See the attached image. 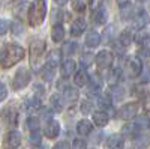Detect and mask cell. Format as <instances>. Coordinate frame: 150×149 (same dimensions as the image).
<instances>
[{"label": "cell", "instance_id": "484cf974", "mask_svg": "<svg viewBox=\"0 0 150 149\" xmlns=\"http://www.w3.org/2000/svg\"><path fill=\"white\" fill-rule=\"evenodd\" d=\"M50 101H51V106H53V108L57 111V113L63 110V101H62L60 95H53L51 98H50Z\"/></svg>", "mask_w": 150, "mask_h": 149}, {"label": "cell", "instance_id": "c3c4849f", "mask_svg": "<svg viewBox=\"0 0 150 149\" xmlns=\"http://www.w3.org/2000/svg\"><path fill=\"white\" fill-rule=\"evenodd\" d=\"M140 2H144V0H140Z\"/></svg>", "mask_w": 150, "mask_h": 149}, {"label": "cell", "instance_id": "ac0fdd59", "mask_svg": "<svg viewBox=\"0 0 150 149\" xmlns=\"http://www.w3.org/2000/svg\"><path fill=\"white\" fill-rule=\"evenodd\" d=\"M56 76V63H48L47 62V65L42 71V78L45 81H51Z\"/></svg>", "mask_w": 150, "mask_h": 149}, {"label": "cell", "instance_id": "60d3db41", "mask_svg": "<svg viewBox=\"0 0 150 149\" xmlns=\"http://www.w3.org/2000/svg\"><path fill=\"white\" fill-rule=\"evenodd\" d=\"M8 32V23L0 18V35H5Z\"/></svg>", "mask_w": 150, "mask_h": 149}, {"label": "cell", "instance_id": "3957f363", "mask_svg": "<svg viewBox=\"0 0 150 149\" xmlns=\"http://www.w3.org/2000/svg\"><path fill=\"white\" fill-rule=\"evenodd\" d=\"M44 51H45V41L36 39L30 44V63L35 69L41 66L44 59Z\"/></svg>", "mask_w": 150, "mask_h": 149}, {"label": "cell", "instance_id": "7bdbcfd3", "mask_svg": "<svg viewBox=\"0 0 150 149\" xmlns=\"http://www.w3.org/2000/svg\"><path fill=\"white\" fill-rule=\"evenodd\" d=\"M89 3H90V8L95 11V9H98V8H101L102 0H89Z\"/></svg>", "mask_w": 150, "mask_h": 149}, {"label": "cell", "instance_id": "bcb514c9", "mask_svg": "<svg viewBox=\"0 0 150 149\" xmlns=\"http://www.w3.org/2000/svg\"><path fill=\"white\" fill-rule=\"evenodd\" d=\"M129 3V0H119V5L123 6V5H128Z\"/></svg>", "mask_w": 150, "mask_h": 149}, {"label": "cell", "instance_id": "8d00e7d4", "mask_svg": "<svg viewBox=\"0 0 150 149\" xmlns=\"http://www.w3.org/2000/svg\"><path fill=\"white\" fill-rule=\"evenodd\" d=\"M72 6L75 11H84L86 3H84V0H72Z\"/></svg>", "mask_w": 150, "mask_h": 149}, {"label": "cell", "instance_id": "52a82bcc", "mask_svg": "<svg viewBox=\"0 0 150 149\" xmlns=\"http://www.w3.org/2000/svg\"><path fill=\"white\" fill-rule=\"evenodd\" d=\"M138 110H140V106L137 103H128V104L122 106V108L119 110V115L123 119H134L137 113H138Z\"/></svg>", "mask_w": 150, "mask_h": 149}, {"label": "cell", "instance_id": "44dd1931", "mask_svg": "<svg viewBox=\"0 0 150 149\" xmlns=\"http://www.w3.org/2000/svg\"><path fill=\"white\" fill-rule=\"evenodd\" d=\"M51 38L54 42H60L62 39L65 38V29L60 26V24H56V26L53 27L51 30Z\"/></svg>", "mask_w": 150, "mask_h": 149}, {"label": "cell", "instance_id": "74e56055", "mask_svg": "<svg viewBox=\"0 0 150 149\" xmlns=\"http://www.w3.org/2000/svg\"><path fill=\"white\" fill-rule=\"evenodd\" d=\"M92 108H93V104H92V103H89V101H84V103L81 104V111H83L84 115L92 113Z\"/></svg>", "mask_w": 150, "mask_h": 149}, {"label": "cell", "instance_id": "8992f818", "mask_svg": "<svg viewBox=\"0 0 150 149\" xmlns=\"http://www.w3.org/2000/svg\"><path fill=\"white\" fill-rule=\"evenodd\" d=\"M112 62H114V56L108 50H102L96 54V65L101 69H108L112 65Z\"/></svg>", "mask_w": 150, "mask_h": 149}, {"label": "cell", "instance_id": "f35d334b", "mask_svg": "<svg viewBox=\"0 0 150 149\" xmlns=\"http://www.w3.org/2000/svg\"><path fill=\"white\" fill-rule=\"evenodd\" d=\"M12 30H14V33H21L23 32V24L18 23V21H14V24H12Z\"/></svg>", "mask_w": 150, "mask_h": 149}, {"label": "cell", "instance_id": "7a4b0ae2", "mask_svg": "<svg viewBox=\"0 0 150 149\" xmlns=\"http://www.w3.org/2000/svg\"><path fill=\"white\" fill-rule=\"evenodd\" d=\"M47 14V0H35L29 8V24L32 27H38L44 23Z\"/></svg>", "mask_w": 150, "mask_h": 149}, {"label": "cell", "instance_id": "f6af8a7d", "mask_svg": "<svg viewBox=\"0 0 150 149\" xmlns=\"http://www.w3.org/2000/svg\"><path fill=\"white\" fill-rule=\"evenodd\" d=\"M54 2H56L59 6H63V5H66V3H68V0H54Z\"/></svg>", "mask_w": 150, "mask_h": 149}, {"label": "cell", "instance_id": "2e32d148", "mask_svg": "<svg viewBox=\"0 0 150 149\" xmlns=\"http://www.w3.org/2000/svg\"><path fill=\"white\" fill-rule=\"evenodd\" d=\"M77 133L80 135H87L92 133V122L87 120V119H83L77 123Z\"/></svg>", "mask_w": 150, "mask_h": 149}, {"label": "cell", "instance_id": "d4e9b609", "mask_svg": "<svg viewBox=\"0 0 150 149\" xmlns=\"http://www.w3.org/2000/svg\"><path fill=\"white\" fill-rule=\"evenodd\" d=\"M95 21L98 23V24H105V21H107V11L104 9V8H98V9H95Z\"/></svg>", "mask_w": 150, "mask_h": 149}, {"label": "cell", "instance_id": "ab89813d", "mask_svg": "<svg viewBox=\"0 0 150 149\" xmlns=\"http://www.w3.org/2000/svg\"><path fill=\"white\" fill-rule=\"evenodd\" d=\"M8 95V89H6V86L3 83H0V101H3V99L6 98Z\"/></svg>", "mask_w": 150, "mask_h": 149}, {"label": "cell", "instance_id": "ba28073f", "mask_svg": "<svg viewBox=\"0 0 150 149\" xmlns=\"http://www.w3.org/2000/svg\"><path fill=\"white\" fill-rule=\"evenodd\" d=\"M20 145H21V135L17 131H11L6 135L5 142H3V148L5 149H17Z\"/></svg>", "mask_w": 150, "mask_h": 149}, {"label": "cell", "instance_id": "d590c367", "mask_svg": "<svg viewBox=\"0 0 150 149\" xmlns=\"http://www.w3.org/2000/svg\"><path fill=\"white\" fill-rule=\"evenodd\" d=\"M72 149H87V145H86L84 140L77 139V140H74V143H72Z\"/></svg>", "mask_w": 150, "mask_h": 149}, {"label": "cell", "instance_id": "30bf717a", "mask_svg": "<svg viewBox=\"0 0 150 149\" xmlns=\"http://www.w3.org/2000/svg\"><path fill=\"white\" fill-rule=\"evenodd\" d=\"M105 146H107L108 149H123L125 140H123L122 135L112 134V135H110V137L105 140Z\"/></svg>", "mask_w": 150, "mask_h": 149}, {"label": "cell", "instance_id": "603a6c76", "mask_svg": "<svg viewBox=\"0 0 150 149\" xmlns=\"http://www.w3.org/2000/svg\"><path fill=\"white\" fill-rule=\"evenodd\" d=\"M120 77H122V69H120V68H114V69L110 72V76H108V83H110V86H116V84L119 83Z\"/></svg>", "mask_w": 150, "mask_h": 149}, {"label": "cell", "instance_id": "9a60e30c", "mask_svg": "<svg viewBox=\"0 0 150 149\" xmlns=\"http://www.w3.org/2000/svg\"><path fill=\"white\" fill-rule=\"evenodd\" d=\"M99 44H101V35H99L98 32H95V30L89 32V35L86 36V45L95 48V47H98Z\"/></svg>", "mask_w": 150, "mask_h": 149}, {"label": "cell", "instance_id": "ee69618b", "mask_svg": "<svg viewBox=\"0 0 150 149\" xmlns=\"http://www.w3.org/2000/svg\"><path fill=\"white\" fill-rule=\"evenodd\" d=\"M53 149H69V143L68 142H59V143H56V146Z\"/></svg>", "mask_w": 150, "mask_h": 149}, {"label": "cell", "instance_id": "f546056e", "mask_svg": "<svg viewBox=\"0 0 150 149\" xmlns=\"http://www.w3.org/2000/svg\"><path fill=\"white\" fill-rule=\"evenodd\" d=\"M30 145H33V146H39L41 145V133L38 130L30 133Z\"/></svg>", "mask_w": 150, "mask_h": 149}, {"label": "cell", "instance_id": "7dc6e473", "mask_svg": "<svg viewBox=\"0 0 150 149\" xmlns=\"http://www.w3.org/2000/svg\"><path fill=\"white\" fill-rule=\"evenodd\" d=\"M39 149H45V148H39Z\"/></svg>", "mask_w": 150, "mask_h": 149}, {"label": "cell", "instance_id": "ffe728a7", "mask_svg": "<svg viewBox=\"0 0 150 149\" xmlns=\"http://www.w3.org/2000/svg\"><path fill=\"white\" fill-rule=\"evenodd\" d=\"M134 145L135 148H138V149H146L149 146V137H147V134H137L135 137H134Z\"/></svg>", "mask_w": 150, "mask_h": 149}, {"label": "cell", "instance_id": "4316f807", "mask_svg": "<svg viewBox=\"0 0 150 149\" xmlns=\"http://www.w3.org/2000/svg\"><path fill=\"white\" fill-rule=\"evenodd\" d=\"M120 12H122V18L123 20H129L134 15V8H132L131 3L123 5V6H120Z\"/></svg>", "mask_w": 150, "mask_h": 149}, {"label": "cell", "instance_id": "277c9868", "mask_svg": "<svg viewBox=\"0 0 150 149\" xmlns=\"http://www.w3.org/2000/svg\"><path fill=\"white\" fill-rule=\"evenodd\" d=\"M30 78H32V72L27 68H20L15 74L14 80H12V89H15V91L24 89L30 83Z\"/></svg>", "mask_w": 150, "mask_h": 149}, {"label": "cell", "instance_id": "9c48e42d", "mask_svg": "<svg viewBox=\"0 0 150 149\" xmlns=\"http://www.w3.org/2000/svg\"><path fill=\"white\" fill-rule=\"evenodd\" d=\"M60 133V123L57 120H50L44 127V134L48 139H56Z\"/></svg>", "mask_w": 150, "mask_h": 149}, {"label": "cell", "instance_id": "836d02e7", "mask_svg": "<svg viewBox=\"0 0 150 149\" xmlns=\"http://www.w3.org/2000/svg\"><path fill=\"white\" fill-rule=\"evenodd\" d=\"M27 128H30V130H33V131L39 128V122H38L36 118H29V119H27Z\"/></svg>", "mask_w": 150, "mask_h": 149}, {"label": "cell", "instance_id": "5b68a950", "mask_svg": "<svg viewBox=\"0 0 150 149\" xmlns=\"http://www.w3.org/2000/svg\"><path fill=\"white\" fill-rule=\"evenodd\" d=\"M126 69H128V76L135 78L143 72V62L138 56H131L126 62Z\"/></svg>", "mask_w": 150, "mask_h": 149}, {"label": "cell", "instance_id": "83f0119b", "mask_svg": "<svg viewBox=\"0 0 150 149\" xmlns=\"http://www.w3.org/2000/svg\"><path fill=\"white\" fill-rule=\"evenodd\" d=\"M26 103H27L26 107H27L29 110H38V108H41V101H39V98H36V96L29 98Z\"/></svg>", "mask_w": 150, "mask_h": 149}, {"label": "cell", "instance_id": "8fae6325", "mask_svg": "<svg viewBox=\"0 0 150 149\" xmlns=\"http://www.w3.org/2000/svg\"><path fill=\"white\" fill-rule=\"evenodd\" d=\"M75 62L72 59H65L63 62H62V65H60V74H62V77H69L72 76V72L75 71Z\"/></svg>", "mask_w": 150, "mask_h": 149}, {"label": "cell", "instance_id": "b9f144b4", "mask_svg": "<svg viewBox=\"0 0 150 149\" xmlns=\"http://www.w3.org/2000/svg\"><path fill=\"white\" fill-rule=\"evenodd\" d=\"M112 95L116 96V99H122L123 95H125V91L122 88H114V93H112Z\"/></svg>", "mask_w": 150, "mask_h": 149}, {"label": "cell", "instance_id": "d6986e66", "mask_svg": "<svg viewBox=\"0 0 150 149\" xmlns=\"http://www.w3.org/2000/svg\"><path fill=\"white\" fill-rule=\"evenodd\" d=\"M108 120H110V118L105 111H96L93 115V122L96 127H105L108 123Z\"/></svg>", "mask_w": 150, "mask_h": 149}, {"label": "cell", "instance_id": "5bb4252c", "mask_svg": "<svg viewBox=\"0 0 150 149\" xmlns=\"http://www.w3.org/2000/svg\"><path fill=\"white\" fill-rule=\"evenodd\" d=\"M86 21L83 20V18H78V20H75L74 23H72V26H71V33L74 35V36H80L84 30H86Z\"/></svg>", "mask_w": 150, "mask_h": 149}, {"label": "cell", "instance_id": "7c38bea8", "mask_svg": "<svg viewBox=\"0 0 150 149\" xmlns=\"http://www.w3.org/2000/svg\"><path fill=\"white\" fill-rule=\"evenodd\" d=\"M3 119H5V122H8V125L15 127L17 125V120H18V113L12 107H9V108H6L3 111Z\"/></svg>", "mask_w": 150, "mask_h": 149}, {"label": "cell", "instance_id": "6da1fadb", "mask_svg": "<svg viewBox=\"0 0 150 149\" xmlns=\"http://www.w3.org/2000/svg\"><path fill=\"white\" fill-rule=\"evenodd\" d=\"M24 57V48L17 44H8L5 45L2 54H0V65L3 68H11L17 65Z\"/></svg>", "mask_w": 150, "mask_h": 149}, {"label": "cell", "instance_id": "4dcf8cb0", "mask_svg": "<svg viewBox=\"0 0 150 149\" xmlns=\"http://www.w3.org/2000/svg\"><path fill=\"white\" fill-rule=\"evenodd\" d=\"M80 63L83 66H92V63H93V54H90V53L83 54L81 59H80Z\"/></svg>", "mask_w": 150, "mask_h": 149}, {"label": "cell", "instance_id": "e575fe53", "mask_svg": "<svg viewBox=\"0 0 150 149\" xmlns=\"http://www.w3.org/2000/svg\"><path fill=\"white\" fill-rule=\"evenodd\" d=\"M87 92H89V95H98V92H101V86H99V83H95L93 81Z\"/></svg>", "mask_w": 150, "mask_h": 149}, {"label": "cell", "instance_id": "f1b7e54d", "mask_svg": "<svg viewBox=\"0 0 150 149\" xmlns=\"http://www.w3.org/2000/svg\"><path fill=\"white\" fill-rule=\"evenodd\" d=\"M98 104L101 106V107H104V108H108V107L111 106V98H110V95H108V93L101 95V96L98 98Z\"/></svg>", "mask_w": 150, "mask_h": 149}, {"label": "cell", "instance_id": "e0dca14e", "mask_svg": "<svg viewBox=\"0 0 150 149\" xmlns=\"http://www.w3.org/2000/svg\"><path fill=\"white\" fill-rule=\"evenodd\" d=\"M134 41V32L131 29H125L120 33V38H119V44H122L123 47H128L129 44H132Z\"/></svg>", "mask_w": 150, "mask_h": 149}, {"label": "cell", "instance_id": "1f68e13d", "mask_svg": "<svg viewBox=\"0 0 150 149\" xmlns=\"http://www.w3.org/2000/svg\"><path fill=\"white\" fill-rule=\"evenodd\" d=\"M26 6H27V2H15L14 3V14L15 15H20L21 17V14H23V11L26 9Z\"/></svg>", "mask_w": 150, "mask_h": 149}, {"label": "cell", "instance_id": "cb8c5ba5", "mask_svg": "<svg viewBox=\"0 0 150 149\" xmlns=\"http://www.w3.org/2000/svg\"><path fill=\"white\" fill-rule=\"evenodd\" d=\"M75 50H77V44L72 42V41H68L65 42L63 45H62V50H60V53L63 54V56H71Z\"/></svg>", "mask_w": 150, "mask_h": 149}, {"label": "cell", "instance_id": "7402d4cb", "mask_svg": "<svg viewBox=\"0 0 150 149\" xmlns=\"http://www.w3.org/2000/svg\"><path fill=\"white\" fill-rule=\"evenodd\" d=\"M146 24H147V14H146V11H140L138 14L135 15L134 26H135L137 29H143Z\"/></svg>", "mask_w": 150, "mask_h": 149}, {"label": "cell", "instance_id": "4fadbf2b", "mask_svg": "<svg viewBox=\"0 0 150 149\" xmlns=\"http://www.w3.org/2000/svg\"><path fill=\"white\" fill-rule=\"evenodd\" d=\"M90 77H89V74L86 72V69H80L75 72V76H74V83L77 84V86H86L87 83H89Z\"/></svg>", "mask_w": 150, "mask_h": 149}, {"label": "cell", "instance_id": "d6a6232c", "mask_svg": "<svg viewBox=\"0 0 150 149\" xmlns=\"http://www.w3.org/2000/svg\"><path fill=\"white\" fill-rule=\"evenodd\" d=\"M65 98L68 99V101H75V99L78 98V93L75 92V89H72V88H66V91H65Z\"/></svg>", "mask_w": 150, "mask_h": 149}]
</instances>
